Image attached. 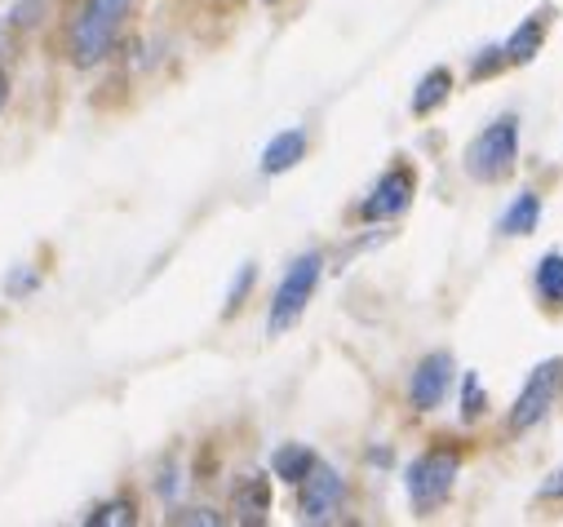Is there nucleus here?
<instances>
[{"mask_svg": "<svg viewBox=\"0 0 563 527\" xmlns=\"http://www.w3.org/2000/svg\"><path fill=\"white\" fill-rule=\"evenodd\" d=\"M129 10H133V0H85V10L76 19V27H71V58L80 67L102 63L111 54Z\"/></svg>", "mask_w": 563, "mask_h": 527, "instance_id": "nucleus-1", "label": "nucleus"}, {"mask_svg": "<svg viewBox=\"0 0 563 527\" xmlns=\"http://www.w3.org/2000/svg\"><path fill=\"white\" fill-rule=\"evenodd\" d=\"M320 271H324V257L320 253H307V257H298L294 267H289V276L279 280V289L271 298V315H266V333L271 337L294 328L302 319V311H307V302H311V293L320 284Z\"/></svg>", "mask_w": 563, "mask_h": 527, "instance_id": "nucleus-2", "label": "nucleus"}, {"mask_svg": "<svg viewBox=\"0 0 563 527\" xmlns=\"http://www.w3.org/2000/svg\"><path fill=\"white\" fill-rule=\"evenodd\" d=\"M515 156H519V124L510 115H501L497 124H488L484 134L471 143L466 152V173L475 182H501L510 169H515Z\"/></svg>", "mask_w": 563, "mask_h": 527, "instance_id": "nucleus-3", "label": "nucleus"}, {"mask_svg": "<svg viewBox=\"0 0 563 527\" xmlns=\"http://www.w3.org/2000/svg\"><path fill=\"white\" fill-rule=\"evenodd\" d=\"M559 390H563V359H545L532 368L528 385L519 390V400H515V413H510V426L515 430H532L550 417L554 400H559Z\"/></svg>", "mask_w": 563, "mask_h": 527, "instance_id": "nucleus-4", "label": "nucleus"}, {"mask_svg": "<svg viewBox=\"0 0 563 527\" xmlns=\"http://www.w3.org/2000/svg\"><path fill=\"white\" fill-rule=\"evenodd\" d=\"M453 479H457V457H444V452L417 457L412 470H408V501L427 514L453 492Z\"/></svg>", "mask_w": 563, "mask_h": 527, "instance_id": "nucleus-5", "label": "nucleus"}, {"mask_svg": "<svg viewBox=\"0 0 563 527\" xmlns=\"http://www.w3.org/2000/svg\"><path fill=\"white\" fill-rule=\"evenodd\" d=\"M302 523H333L342 514V479L329 470V466H311V474L302 479Z\"/></svg>", "mask_w": 563, "mask_h": 527, "instance_id": "nucleus-6", "label": "nucleus"}, {"mask_svg": "<svg viewBox=\"0 0 563 527\" xmlns=\"http://www.w3.org/2000/svg\"><path fill=\"white\" fill-rule=\"evenodd\" d=\"M449 381H453V359H449V355H427V359L417 363V372H412L408 400H412L421 413H431V408H440V404H444Z\"/></svg>", "mask_w": 563, "mask_h": 527, "instance_id": "nucleus-7", "label": "nucleus"}, {"mask_svg": "<svg viewBox=\"0 0 563 527\" xmlns=\"http://www.w3.org/2000/svg\"><path fill=\"white\" fill-rule=\"evenodd\" d=\"M412 191H417V178L408 173V169H390L377 187H373V195L364 200V217L368 222H382V217H395V213H404L408 204H412Z\"/></svg>", "mask_w": 563, "mask_h": 527, "instance_id": "nucleus-8", "label": "nucleus"}, {"mask_svg": "<svg viewBox=\"0 0 563 527\" xmlns=\"http://www.w3.org/2000/svg\"><path fill=\"white\" fill-rule=\"evenodd\" d=\"M302 156H307V134H302V128L275 134V138L266 143V152H262V173H285V169H294Z\"/></svg>", "mask_w": 563, "mask_h": 527, "instance_id": "nucleus-9", "label": "nucleus"}, {"mask_svg": "<svg viewBox=\"0 0 563 527\" xmlns=\"http://www.w3.org/2000/svg\"><path fill=\"white\" fill-rule=\"evenodd\" d=\"M449 89H453V76L444 67L427 71V76H421V85H417V93H412V115H431L449 98Z\"/></svg>", "mask_w": 563, "mask_h": 527, "instance_id": "nucleus-10", "label": "nucleus"}, {"mask_svg": "<svg viewBox=\"0 0 563 527\" xmlns=\"http://www.w3.org/2000/svg\"><path fill=\"white\" fill-rule=\"evenodd\" d=\"M271 466H275V474L285 479V483H302L307 474H311V466H316V457L302 448V444H289V448H279L275 457H271Z\"/></svg>", "mask_w": 563, "mask_h": 527, "instance_id": "nucleus-11", "label": "nucleus"}, {"mask_svg": "<svg viewBox=\"0 0 563 527\" xmlns=\"http://www.w3.org/2000/svg\"><path fill=\"white\" fill-rule=\"evenodd\" d=\"M541 36H545V32H541V19H528V23L501 45V58H506V63H528V58L541 49Z\"/></svg>", "mask_w": 563, "mask_h": 527, "instance_id": "nucleus-12", "label": "nucleus"}, {"mask_svg": "<svg viewBox=\"0 0 563 527\" xmlns=\"http://www.w3.org/2000/svg\"><path fill=\"white\" fill-rule=\"evenodd\" d=\"M537 217H541V200L532 195V191H523L510 209H506V217H501V231L506 235H528L532 226H537Z\"/></svg>", "mask_w": 563, "mask_h": 527, "instance_id": "nucleus-13", "label": "nucleus"}, {"mask_svg": "<svg viewBox=\"0 0 563 527\" xmlns=\"http://www.w3.org/2000/svg\"><path fill=\"white\" fill-rule=\"evenodd\" d=\"M266 505H271V492H266L262 479H244V483L235 487V514H240V518L257 523V518L266 514Z\"/></svg>", "mask_w": 563, "mask_h": 527, "instance_id": "nucleus-14", "label": "nucleus"}, {"mask_svg": "<svg viewBox=\"0 0 563 527\" xmlns=\"http://www.w3.org/2000/svg\"><path fill=\"white\" fill-rule=\"evenodd\" d=\"M537 293L545 302H559L563 306V253H545L541 267H537Z\"/></svg>", "mask_w": 563, "mask_h": 527, "instance_id": "nucleus-15", "label": "nucleus"}, {"mask_svg": "<svg viewBox=\"0 0 563 527\" xmlns=\"http://www.w3.org/2000/svg\"><path fill=\"white\" fill-rule=\"evenodd\" d=\"M462 413H466V422L484 413V394H479V377H475V372L466 377V394H462Z\"/></svg>", "mask_w": 563, "mask_h": 527, "instance_id": "nucleus-16", "label": "nucleus"}, {"mask_svg": "<svg viewBox=\"0 0 563 527\" xmlns=\"http://www.w3.org/2000/svg\"><path fill=\"white\" fill-rule=\"evenodd\" d=\"M89 523H133V505H102L98 514H89Z\"/></svg>", "mask_w": 563, "mask_h": 527, "instance_id": "nucleus-17", "label": "nucleus"}, {"mask_svg": "<svg viewBox=\"0 0 563 527\" xmlns=\"http://www.w3.org/2000/svg\"><path fill=\"white\" fill-rule=\"evenodd\" d=\"M249 284H253V267H244V276H240V284H235V289H231V311H235V306H240V298H244V293H249Z\"/></svg>", "mask_w": 563, "mask_h": 527, "instance_id": "nucleus-18", "label": "nucleus"}, {"mask_svg": "<svg viewBox=\"0 0 563 527\" xmlns=\"http://www.w3.org/2000/svg\"><path fill=\"white\" fill-rule=\"evenodd\" d=\"M541 496H559V501H563V470H554V474H550V483L541 487Z\"/></svg>", "mask_w": 563, "mask_h": 527, "instance_id": "nucleus-19", "label": "nucleus"}, {"mask_svg": "<svg viewBox=\"0 0 563 527\" xmlns=\"http://www.w3.org/2000/svg\"><path fill=\"white\" fill-rule=\"evenodd\" d=\"M5 98H10V80L0 76V106H5Z\"/></svg>", "mask_w": 563, "mask_h": 527, "instance_id": "nucleus-20", "label": "nucleus"}]
</instances>
